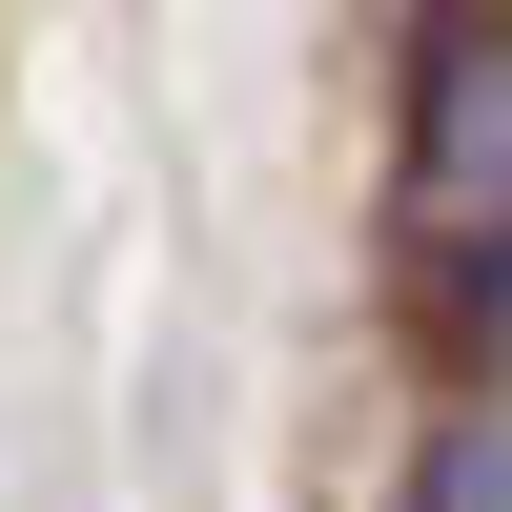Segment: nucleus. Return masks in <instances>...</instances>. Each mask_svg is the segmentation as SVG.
<instances>
[{
    "label": "nucleus",
    "mask_w": 512,
    "mask_h": 512,
    "mask_svg": "<svg viewBox=\"0 0 512 512\" xmlns=\"http://www.w3.org/2000/svg\"><path fill=\"white\" fill-rule=\"evenodd\" d=\"M410 226L431 246L512 226V21H431L410 41Z\"/></svg>",
    "instance_id": "1"
},
{
    "label": "nucleus",
    "mask_w": 512,
    "mask_h": 512,
    "mask_svg": "<svg viewBox=\"0 0 512 512\" xmlns=\"http://www.w3.org/2000/svg\"><path fill=\"white\" fill-rule=\"evenodd\" d=\"M410 308H431V349H451V369H512V226L410 246Z\"/></svg>",
    "instance_id": "2"
},
{
    "label": "nucleus",
    "mask_w": 512,
    "mask_h": 512,
    "mask_svg": "<svg viewBox=\"0 0 512 512\" xmlns=\"http://www.w3.org/2000/svg\"><path fill=\"white\" fill-rule=\"evenodd\" d=\"M410 512H512V410H431V451H410Z\"/></svg>",
    "instance_id": "3"
}]
</instances>
